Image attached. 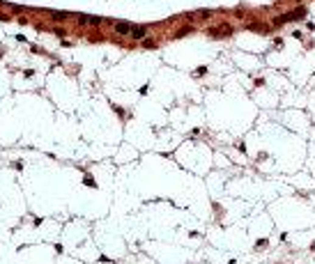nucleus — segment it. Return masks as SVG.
<instances>
[{"label":"nucleus","instance_id":"obj_2","mask_svg":"<svg viewBox=\"0 0 315 264\" xmlns=\"http://www.w3.org/2000/svg\"><path fill=\"white\" fill-rule=\"evenodd\" d=\"M131 35H134L136 39H140V37L145 35V28H131Z\"/></svg>","mask_w":315,"mask_h":264},{"label":"nucleus","instance_id":"obj_1","mask_svg":"<svg viewBox=\"0 0 315 264\" xmlns=\"http://www.w3.org/2000/svg\"><path fill=\"white\" fill-rule=\"evenodd\" d=\"M115 30H117V32H122V35H129V32H131V28L127 26V23H117V26H115Z\"/></svg>","mask_w":315,"mask_h":264}]
</instances>
